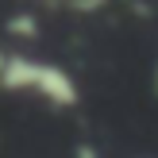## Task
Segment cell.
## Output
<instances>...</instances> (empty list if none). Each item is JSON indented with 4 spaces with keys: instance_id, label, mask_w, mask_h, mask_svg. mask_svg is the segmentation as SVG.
Returning a JSON list of instances; mask_svg holds the SVG:
<instances>
[{
    "instance_id": "cell-1",
    "label": "cell",
    "mask_w": 158,
    "mask_h": 158,
    "mask_svg": "<svg viewBox=\"0 0 158 158\" xmlns=\"http://www.w3.org/2000/svg\"><path fill=\"white\" fill-rule=\"evenodd\" d=\"M0 93L35 97V100H43V104H50V108H77V100H81L77 81L62 66L43 62V58H31V54H19V50H8Z\"/></svg>"
},
{
    "instance_id": "cell-3",
    "label": "cell",
    "mask_w": 158,
    "mask_h": 158,
    "mask_svg": "<svg viewBox=\"0 0 158 158\" xmlns=\"http://www.w3.org/2000/svg\"><path fill=\"white\" fill-rule=\"evenodd\" d=\"M4 62H8V50L0 46V77H4Z\"/></svg>"
},
{
    "instance_id": "cell-2",
    "label": "cell",
    "mask_w": 158,
    "mask_h": 158,
    "mask_svg": "<svg viewBox=\"0 0 158 158\" xmlns=\"http://www.w3.org/2000/svg\"><path fill=\"white\" fill-rule=\"evenodd\" d=\"M4 31H8L12 39H35V35H39V23H35V15L19 12V15H8Z\"/></svg>"
},
{
    "instance_id": "cell-4",
    "label": "cell",
    "mask_w": 158,
    "mask_h": 158,
    "mask_svg": "<svg viewBox=\"0 0 158 158\" xmlns=\"http://www.w3.org/2000/svg\"><path fill=\"white\" fill-rule=\"evenodd\" d=\"M77 158H97V154H93V151H81V154H77Z\"/></svg>"
}]
</instances>
